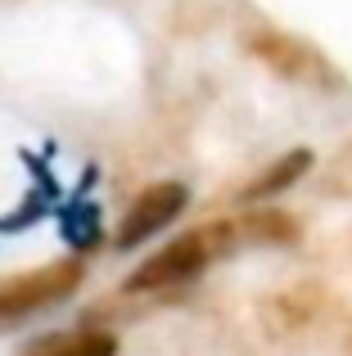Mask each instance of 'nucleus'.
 Masks as SVG:
<instances>
[{
  "mask_svg": "<svg viewBox=\"0 0 352 356\" xmlns=\"http://www.w3.org/2000/svg\"><path fill=\"white\" fill-rule=\"evenodd\" d=\"M41 356H118V339L113 334H81V339H63Z\"/></svg>",
  "mask_w": 352,
  "mask_h": 356,
  "instance_id": "423d86ee",
  "label": "nucleus"
},
{
  "mask_svg": "<svg viewBox=\"0 0 352 356\" xmlns=\"http://www.w3.org/2000/svg\"><path fill=\"white\" fill-rule=\"evenodd\" d=\"M208 266V248H203V235H185L168 243L159 257H150L145 266L131 270L127 289L131 293H145V289H172V284H190L199 270Z\"/></svg>",
  "mask_w": 352,
  "mask_h": 356,
  "instance_id": "7ed1b4c3",
  "label": "nucleus"
},
{
  "mask_svg": "<svg viewBox=\"0 0 352 356\" xmlns=\"http://www.w3.org/2000/svg\"><path fill=\"white\" fill-rule=\"evenodd\" d=\"M257 50L266 54V59L275 63V72H285V77H307V81H335V72L326 68V63L317 59L312 50H303L298 41H285V36H275L271 45H257Z\"/></svg>",
  "mask_w": 352,
  "mask_h": 356,
  "instance_id": "20e7f679",
  "label": "nucleus"
},
{
  "mask_svg": "<svg viewBox=\"0 0 352 356\" xmlns=\"http://www.w3.org/2000/svg\"><path fill=\"white\" fill-rule=\"evenodd\" d=\"M307 167H312V154H307V149H294V154H285L280 163H271V167H266V172L257 176L253 185H248V190H244V199L253 203V199H271V194L289 190V185L298 181V176L307 172Z\"/></svg>",
  "mask_w": 352,
  "mask_h": 356,
  "instance_id": "39448f33",
  "label": "nucleus"
},
{
  "mask_svg": "<svg viewBox=\"0 0 352 356\" xmlns=\"http://www.w3.org/2000/svg\"><path fill=\"white\" fill-rule=\"evenodd\" d=\"M77 280H81L77 261H59V266L32 270V275L0 280V321H18V316H27V312H36V307L54 302V298H63Z\"/></svg>",
  "mask_w": 352,
  "mask_h": 356,
  "instance_id": "f257e3e1",
  "label": "nucleus"
},
{
  "mask_svg": "<svg viewBox=\"0 0 352 356\" xmlns=\"http://www.w3.org/2000/svg\"><path fill=\"white\" fill-rule=\"evenodd\" d=\"M185 203H190V190H185L181 181H163V185H154V190H145L141 199L131 203V212L122 217L118 248H136V243L154 239L163 226H172V221L181 217Z\"/></svg>",
  "mask_w": 352,
  "mask_h": 356,
  "instance_id": "f03ea898",
  "label": "nucleus"
}]
</instances>
